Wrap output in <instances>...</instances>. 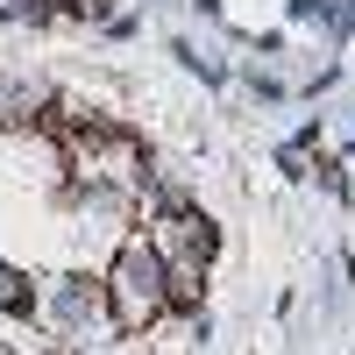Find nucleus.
I'll return each mask as SVG.
<instances>
[{
    "label": "nucleus",
    "mask_w": 355,
    "mask_h": 355,
    "mask_svg": "<svg viewBox=\"0 0 355 355\" xmlns=\"http://www.w3.org/2000/svg\"><path fill=\"white\" fill-rule=\"evenodd\" d=\"M114 299H121V320H150V306H157V242H128L121 270H114Z\"/></svg>",
    "instance_id": "obj_1"
},
{
    "label": "nucleus",
    "mask_w": 355,
    "mask_h": 355,
    "mask_svg": "<svg viewBox=\"0 0 355 355\" xmlns=\"http://www.w3.org/2000/svg\"><path fill=\"white\" fill-rule=\"evenodd\" d=\"M0 299H15V277H8V270H0Z\"/></svg>",
    "instance_id": "obj_2"
}]
</instances>
